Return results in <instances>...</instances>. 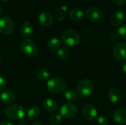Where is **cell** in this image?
Here are the masks:
<instances>
[{
	"instance_id": "obj_1",
	"label": "cell",
	"mask_w": 126,
	"mask_h": 125,
	"mask_svg": "<svg viewBox=\"0 0 126 125\" xmlns=\"http://www.w3.org/2000/svg\"><path fill=\"white\" fill-rule=\"evenodd\" d=\"M47 88L52 94H59L66 91V83L61 78L57 77H50L47 81Z\"/></svg>"
},
{
	"instance_id": "obj_2",
	"label": "cell",
	"mask_w": 126,
	"mask_h": 125,
	"mask_svg": "<svg viewBox=\"0 0 126 125\" xmlns=\"http://www.w3.org/2000/svg\"><path fill=\"white\" fill-rule=\"evenodd\" d=\"M6 116L12 120H21L25 116V111L19 104H12L5 110Z\"/></svg>"
},
{
	"instance_id": "obj_3",
	"label": "cell",
	"mask_w": 126,
	"mask_h": 125,
	"mask_svg": "<svg viewBox=\"0 0 126 125\" xmlns=\"http://www.w3.org/2000/svg\"><path fill=\"white\" fill-rule=\"evenodd\" d=\"M62 41L67 46H75L80 41V35L75 29H67L62 35Z\"/></svg>"
},
{
	"instance_id": "obj_4",
	"label": "cell",
	"mask_w": 126,
	"mask_h": 125,
	"mask_svg": "<svg viewBox=\"0 0 126 125\" xmlns=\"http://www.w3.org/2000/svg\"><path fill=\"white\" fill-rule=\"evenodd\" d=\"M94 91V83L89 79H83L77 85V94L83 98L89 97Z\"/></svg>"
},
{
	"instance_id": "obj_5",
	"label": "cell",
	"mask_w": 126,
	"mask_h": 125,
	"mask_svg": "<svg viewBox=\"0 0 126 125\" xmlns=\"http://www.w3.org/2000/svg\"><path fill=\"white\" fill-rule=\"evenodd\" d=\"M20 49L24 55L29 57H33L38 53V48L35 43L30 38L24 39L21 42Z\"/></svg>"
},
{
	"instance_id": "obj_6",
	"label": "cell",
	"mask_w": 126,
	"mask_h": 125,
	"mask_svg": "<svg viewBox=\"0 0 126 125\" xmlns=\"http://www.w3.org/2000/svg\"><path fill=\"white\" fill-rule=\"evenodd\" d=\"M60 114L65 119H72L78 116V109L75 104L72 102H67L61 105L60 108Z\"/></svg>"
},
{
	"instance_id": "obj_7",
	"label": "cell",
	"mask_w": 126,
	"mask_h": 125,
	"mask_svg": "<svg viewBox=\"0 0 126 125\" xmlns=\"http://www.w3.org/2000/svg\"><path fill=\"white\" fill-rule=\"evenodd\" d=\"M14 24L13 21L7 16L0 18V32L5 35H10L13 32Z\"/></svg>"
},
{
	"instance_id": "obj_8",
	"label": "cell",
	"mask_w": 126,
	"mask_h": 125,
	"mask_svg": "<svg viewBox=\"0 0 126 125\" xmlns=\"http://www.w3.org/2000/svg\"><path fill=\"white\" fill-rule=\"evenodd\" d=\"M97 110L92 104H86L82 110V115L87 121H93L97 117Z\"/></svg>"
},
{
	"instance_id": "obj_9",
	"label": "cell",
	"mask_w": 126,
	"mask_h": 125,
	"mask_svg": "<svg viewBox=\"0 0 126 125\" xmlns=\"http://www.w3.org/2000/svg\"><path fill=\"white\" fill-rule=\"evenodd\" d=\"M114 57L119 61H126V43H118L113 49Z\"/></svg>"
},
{
	"instance_id": "obj_10",
	"label": "cell",
	"mask_w": 126,
	"mask_h": 125,
	"mask_svg": "<svg viewBox=\"0 0 126 125\" xmlns=\"http://www.w3.org/2000/svg\"><path fill=\"white\" fill-rule=\"evenodd\" d=\"M16 99V94L13 90L7 89L1 92L0 95V101L4 105H12Z\"/></svg>"
},
{
	"instance_id": "obj_11",
	"label": "cell",
	"mask_w": 126,
	"mask_h": 125,
	"mask_svg": "<svg viewBox=\"0 0 126 125\" xmlns=\"http://www.w3.org/2000/svg\"><path fill=\"white\" fill-rule=\"evenodd\" d=\"M86 18L92 21H97L100 20L103 17V12L101 11L100 9L95 7H89L86 12Z\"/></svg>"
},
{
	"instance_id": "obj_12",
	"label": "cell",
	"mask_w": 126,
	"mask_h": 125,
	"mask_svg": "<svg viewBox=\"0 0 126 125\" xmlns=\"http://www.w3.org/2000/svg\"><path fill=\"white\" fill-rule=\"evenodd\" d=\"M42 105L44 111L47 113H55L58 108V103L55 102V100L50 98L44 99Z\"/></svg>"
},
{
	"instance_id": "obj_13",
	"label": "cell",
	"mask_w": 126,
	"mask_h": 125,
	"mask_svg": "<svg viewBox=\"0 0 126 125\" xmlns=\"http://www.w3.org/2000/svg\"><path fill=\"white\" fill-rule=\"evenodd\" d=\"M38 21L40 24H41L42 26L47 27V26H50L53 23L54 19L51 13L47 11H44L39 14Z\"/></svg>"
},
{
	"instance_id": "obj_14",
	"label": "cell",
	"mask_w": 126,
	"mask_h": 125,
	"mask_svg": "<svg viewBox=\"0 0 126 125\" xmlns=\"http://www.w3.org/2000/svg\"><path fill=\"white\" fill-rule=\"evenodd\" d=\"M108 97H109V99L112 103H114V104L118 103L121 100V98H122L121 92L117 88L113 87L109 89L108 92Z\"/></svg>"
},
{
	"instance_id": "obj_15",
	"label": "cell",
	"mask_w": 126,
	"mask_h": 125,
	"mask_svg": "<svg viewBox=\"0 0 126 125\" xmlns=\"http://www.w3.org/2000/svg\"><path fill=\"white\" fill-rule=\"evenodd\" d=\"M113 119L119 125H126V109L122 108L116 111L113 114Z\"/></svg>"
},
{
	"instance_id": "obj_16",
	"label": "cell",
	"mask_w": 126,
	"mask_h": 125,
	"mask_svg": "<svg viewBox=\"0 0 126 125\" xmlns=\"http://www.w3.org/2000/svg\"><path fill=\"white\" fill-rule=\"evenodd\" d=\"M125 15L123 11L118 10L113 13L111 18V23L114 27H119L123 22Z\"/></svg>"
},
{
	"instance_id": "obj_17",
	"label": "cell",
	"mask_w": 126,
	"mask_h": 125,
	"mask_svg": "<svg viewBox=\"0 0 126 125\" xmlns=\"http://www.w3.org/2000/svg\"><path fill=\"white\" fill-rule=\"evenodd\" d=\"M41 114V109L37 105H33L30 107L27 113V117L30 121H33L37 119Z\"/></svg>"
},
{
	"instance_id": "obj_18",
	"label": "cell",
	"mask_w": 126,
	"mask_h": 125,
	"mask_svg": "<svg viewBox=\"0 0 126 125\" xmlns=\"http://www.w3.org/2000/svg\"><path fill=\"white\" fill-rule=\"evenodd\" d=\"M32 24L30 21H25L20 28V34L22 37L27 38L32 32Z\"/></svg>"
},
{
	"instance_id": "obj_19",
	"label": "cell",
	"mask_w": 126,
	"mask_h": 125,
	"mask_svg": "<svg viewBox=\"0 0 126 125\" xmlns=\"http://www.w3.org/2000/svg\"><path fill=\"white\" fill-rule=\"evenodd\" d=\"M84 17L83 12L79 8H73L69 12V18L73 21H80Z\"/></svg>"
},
{
	"instance_id": "obj_20",
	"label": "cell",
	"mask_w": 126,
	"mask_h": 125,
	"mask_svg": "<svg viewBox=\"0 0 126 125\" xmlns=\"http://www.w3.org/2000/svg\"><path fill=\"white\" fill-rule=\"evenodd\" d=\"M47 48L51 52H58L61 48L60 41L57 38H51L47 42Z\"/></svg>"
},
{
	"instance_id": "obj_21",
	"label": "cell",
	"mask_w": 126,
	"mask_h": 125,
	"mask_svg": "<svg viewBox=\"0 0 126 125\" xmlns=\"http://www.w3.org/2000/svg\"><path fill=\"white\" fill-rule=\"evenodd\" d=\"M67 12H68V7L66 5H61L59 6L55 12L56 14V17L58 18V21H63L64 18H66V15H67Z\"/></svg>"
},
{
	"instance_id": "obj_22",
	"label": "cell",
	"mask_w": 126,
	"mask_h": 125,
	"mask_svg": "<svg viewBox=\"0 0 126 125\" xmlns=\"http://www.w3.org/2000/svg\"><path fill=\"white\" fill-rule=\"evenodd\" d=\"M64 97L67 101H69L70 102H76L78 100V95L76 91H75L72 88H69V89H67L65 91Z\"/></svg>"
},
{
	"instance_id": "obj_23",
	"label": "cell",
	"mask_w": 126,
	"mask_h": 125,
	"mask_svg": "<svg viewBox=\"0 0 126 125\" xmlns=\"http://www.w3.org/2000/svg\"><path fill=\"white\" fill-rule=\"evenodd\" d=\"M36 77L39 80H49L50 78V73L48 70L44 69H41L37 71L36 74Z\"/></svg>"
},
{
	"instance_id": "obj_24",
	"label": "cell",
	"mask_w": 126,
	"mask_h": 125,
	"mask_svg": "<svg viewBox=\"0 0 126 125\" xmlns=\"http://www.w3.org/2000/svg\"><path fill=\"white\" fill-rule=\"evenodd\" d=\"M57 56L61 60H64L67 59L69 57V49L66 48V47L60 48L58 49V51L57 52Z\"/></svg>"
},
{
	"instance_id": "obj_25",
	"label": "cell",
	"mask_w": 126,
	"mask_h": 125,
	"mask_svg": "<svg viewBox=\"0 0 126 125\" xmlns=\"http://www.w3.org/2000/svg\"><path fill=\"white\" fill-rule=\"evenodd\" d=\"M62 122V116L60 113H53L50 117V122L52 125H58Z\"/></svg>"
},
{
	"instance_id": "obj_26",
	"label": "cell",
	"mask_w": 126,
	"mask_h": 125,
	"mask_svg": "<svg viewBox=\"0 0 126 125\" xmlns=\"http://www.w3.org/2000/svg\"><path fill=\"white\" fill-rule=\"evenodd\" d=\"M118 34L121 38L126 40V24L123 25V26H121L118 29Z\"/></svg>"
},
{
	"instance_id": "obj_27",
	"label": "cell",
	"mask_w": 126,
	"mask_h": 125,
	"mask_svg": "<svg viewBox=\"0 0 126 125\" xmlns=\"http://www.w3.org/2000/svg\"><path fill=\"white\" fill-rule=\"evenodd\" d=\"M97 123L99 125H108V119L106 116H99L97 118Z\"/></svg>"
},
{
	"instance_id": "obj_28",
	"label": "cell",
	"mask_w": 126,
	"mask_h": 125,
	"mask_svg": "<svg viewBox=\"0 0 126 125\" xmlns=\"http://www.w3.org/2000/svg\"><path fill=\"white\" fill-rule=\"evenodd\" d=\"M6 86H7L6 80L4 77L0 76V92H2L3 91H4Z\"/></svg>"
},
{
	"instance_id": "obj_29",
	"label": "cell",
	"mask_w": 126,
	"mask_h": 125,
	"mask_svg": "<svg viewBox=\"0 0 126 125\" xmlns=\"http://www.w3.org/2000/svg\"><path fill=\"white\" fill-rule=\"evenodd\" d=\"M110 40L111 41H117L118 40V35L116 33H112L110 35Z\"/></svg>"
},
{
	"instance_id": "obj_30",
	"label": "cell",
	"mask_w": 126,
	"mask_h": 125,
	"mask_svg": "<svg viewBox=\"0 0 126 125\" xmlns=\"http://www.w3.org/2000/svg\"><path fill=\"white\" fill-rule=\"evenodd\" d=\"M113 1L117 5H123V4H125L126 0H113Z\"/></svg>"
},
{
	"instance_id": "obj_31",
	"label": "cell",
	"mask_w": 126,
	"mask_h": 125,
	"mask_svg": "<svg viewBox=\"0 0 126 125\" xmlns=\"http://www.w3.org/2000/svg\"><path fill=\"white\" fill-rule=\"evenodd\" d=\"M0 125H13V124L8 120H2L0 122Z\"/></svg>"
},
{
	"instance_id": "obj_32",
	"label": "cell",
	"mask_w": 126,
	"mask_h": 125,
	"mask_svg": "<svg viewBox=\"0 0 126 125\" xmlns=\"http://www.w3.org/2000/svg\"><path fill=\"white\" fill-rule=\"evenodd\" d=\"M120 69H121V70H122V71H123V73L126 74V61H125V62L121 65Z\"/></svg>"
},
{
	"instance_id": "obj_33",
	"label": "cell",
	"mask_w": 126,
	"mask_h": 125,
	"mask_svg": "<svg viewBox=\"0 0 126 125\" xmlns=\"http://www.w3.org/2000/svg\"><path fill=\"white\" fill-rule=\"evenodd\" d=\"M32 125H42V123L41 122H38V121H35V122H33Z\"/></svg>"
},
{
	"instance_id": "obj_34",
	"label": "cell",
	"mask_w": 126,
	"mask_h": 125,
	"mask_svg": "<svg viewBox=\"0 0 126 125\" xmlns=\"http://www.w3.org/2000/svg\"><path fill=\"white\" fill-rule=\"evenodd\" d=\"M18 125H26V123L24 122H23V121H21V122H19Z\"/></svg>"
},
{
	"instance_id": "obj_35",
	"label": "cell",
	"mask_w": 126,
	"mask_h": 125,
	"mask_svg": "<svg viewBox=\"0 0 126 125\" xmlns=\"http://www.w3.org/2000/svg\"><path fill=\"white\" fill-rule=\"evenodd\" d=\"M1 13H2V6L0 4V15H1Z\"/></svg>"
},
{
	"instance_id": "obj_36",
	"label": "cell",
	"mask_w": 126,
	"mask_h": 125,
	"mask_svg": "<svg viewBox=\"0 0 126 125\" xmlns=\"http://www.w3.org/2000/svg\"><path fill=\"white\" fill-rule=\"evenodd\" d=\"M0 1H8L9 0H0Z\"/></svg>"
},
{
	"instance_id": "obj_37",
	"label": "cell",
	"mask_w": 126,
	"mask_h": 125,
	"mask_svg": "<svg viewBox=\"0 0 126 125\" xmlns=\"http://www.w3.org/2000/svg\"><path fill=\"white\" fill-rule=\"evenodd\" d=\"M1 57H0V65H1Z\"/></svg>"
},
{
	"instance_id": "obj_38",
	"label": "cell",
	"mask_w": 126,
	"mask_h": 125,
	"mask_svg": "<svg viewBox=\"0 0 126 125\" xmlns=\"http://www.w3.org/2000/svg\"><path fill=\"white\" fill-rule=\"evenodd\" d=\"M95 1H100V0H95Z\"/></svg>"
}]
</instances>
